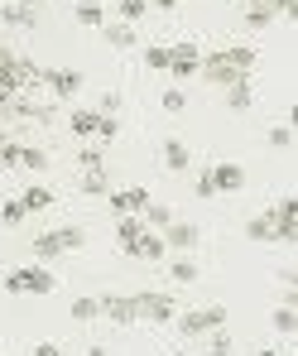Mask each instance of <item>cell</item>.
Here are the masks:
<instances>
[{"label": "cell", "instance_id": "obj_1", "mask_svg": "<svg viewBox=\"0 0 298 356\" xmlns=\"http://www.w3.org/2000/svg\"><path fill=\"white\" fill-rule=\"evenodd\" d=\"M0 284H5V294H53V289H58L53 270H44V265H19V270H10Z\"/></svg>", "mask_w": 298, "mask_h": 356}, {"label": "cell", "instance_id": "obj_2", "mask_svg": "<svg viewBox=\"0 0 298 356\" xmlns=\"http://www.w3.org/2000/svg\"><path fill=\"white\" fill-rule=\"evenodd\" d=\"M87 245V232L82 227H53V232H39L34 236V255L39 260H58L67 250H82Z\"/></svg>", "mask_w": 298, "mask_h": 356}, {"label": "cell", "instance_id": "obj_3", "mask_svg": "<svg viewBox=\"0 0 298 356\" xmlns=\"http://www.w3.org/2000/svg\"><path fill=\"white\" fill-rule=\"evenodd\" d=\"M174 323H179L183 337H207V332H222V327H226V308H222V303H207V308H188V313H179Z\"/></svg>", "mask_w": 298, "mask_h": 356}, {"label": "cell", "instance_id": "obj_4", "mask_svg": "<svg viewBox=\"0 0 298 356\" xmlns=\"http://www.w3.org/2000/svg\"><path fill=\"white\" fill-rule=\"evenodd\" d=\"M67 130H72L77 140H101V145H111L120 135L116 116H101V111H72V116H67Z\"/></svg>", "mask_w": 298, "mask_h": 356}, {"label": "cell", "instance_id": "obj_5", "mask_svg": "<svg viewBox=\"0 0 298 356\" xmlns=\"http://www.w3.org/2000/svg\"><path fill=\"white\" fill-rule=\"evenodd\" d=\"M279 15L298 19V0H245V24L250 29H270Z\"/></svg>", "mask_w": 298, "mask_h": 356}, {"label": "cell", "instance_id": "obj_6", "mask_svg": "<svg viewBox=\"0 0 298 356\" xmlns=\"http://www.w3.org/2000/svg\"><path fill=\"white\" fill-rule=\"evenodd\" d=\"M130 298H135V323H174L179 318L174 294H130Z\"/></svg>", "mask_w": 298, "mask_h": 356}, {"label": "cell", "instance_id": "obj_7", "mask_svg": "<svg viewBox=\"0 0 298 356\" xmlns=\"http://www.w3.org/2000/svg\"><path fill=\"white\" fill-rule=\"evenodd\" d=\"M270 217H274V245H294L298 241V197H279L270 207Z\"/></svg>", "mask_w": 298, "mask_h": 356}, {"label": "cell", "instance_id": "obj_8", "mask_svg": "<svg viewBox=\"0 0 298 356\" xmlns=\"http://www.w3.org/2000/svg\"><path fill=\"white\" fill-rule=\"evenodd\" d=\"M197 72L212 82V87H236V82H245V72H236L231 63H226V54L222 49H212V54H202V63H197Z\"/></svg>", "mask_w": 298, "mask_h": 356}, {"label": "cell", "instance_id": "obj_9", "mask_svg": "<svg viewBox=\"0 0 298 356\" xmlns=\"http://www.w3.org/2000/svg\"><path fill=\"white\" fill-rule=\"evenodd\" d=\"M39 82L53 92V102H72V97L82 92V72H77V67H44Z\"/></svg>", "mask_w": 298, "mask_h": 356}, {"label": "cell", "instance_id": "obj_10", "mask_svg": "<svg viewBox=\"0 0 298 356\" xmlns=\"http://www.w3.org/2000/svg\"><path fill=\"white\" fill-rule=\"evenodd\" d=\"M197 63H202V49H197V44H188V39H183V44H169V72H174L179 82H188V77L197 72Z\"/></svg>", "mask_w": 298, "mask_h": 356}, {"label": "cell", "instance_id": "obj_11", "mask_svg": "<svg viewBox=\"0 0 298 356\" xmlns=\"http://www.w3.org/2000/svg\"><path fill=\"white\" fill-rule=\"evenodd\" d=\"M159 236H164V245H169V250L188 255V250H192V245L202 241V232H197V222H183V217H174V222H169V227H164Z\"/></svg>", "mask_w": 298, "mask_h": 356}, {"label": "cell", "instance_id": "obj_12", "mask_svg": "<svg viewBox=\"0 0 298 356\" xmlns=\"http://www.w3.org/2000/svg\"><path fill=\"white\" fill-rule=\"evenodd\" d=\"M97 303H101V318L106 323H116V327H130L135 323V298L130 294H101Z\"/></svg>", "mask_w": 298, "mask_h": 356}, {"label": "cell", "instance_id": "obj_13", "mask_svg": "<svg viewBox=\"0 0 298 356\" xmlns=\"http://www.w3.org/2000/svg\"><path fill=\"white\" fill-rule=\"evenodd\" d=\"M149 207V188H116L111 193V212L116 217H140Z\"/></svg>", "mask_w": 298, "mask_h": 356}, {"label": "cell", "instance_id": "obj_14", "mask_svg": "<svg viewBox=\"0 0 298 356\" xmlns=\"http://www.w3.org/2000/svg\"><path fill=\"white\" fill-rule=\"evenodd\" d=\"M159 154H164V169H169V174H188V169H192V149L183 145L179 135H169V140L159 145Z\"/></svg>", "mask_w": 298, "mask_h": 356}, {"label": "cell", "instance_id": "obj_15", "mask_svg": "<svg viewBox=\"0 0 298 356\" xmlns=\"http://www.w3.org/2000/svg\"><path fill=\"white\" fill-rule=\"evenodd\" d=\"M207 174H212V188L217 193H240L245 188V169L240 164H212Z\"/></svg>", "mask_w": 298, "mask_h": 356}, {"label": "cell", "instance_id": "obj_16", "mask_svg": "<svg viewBox=\"0 0 298 356\" xmlns=\"http://www.w3.org/2000/svg\"><path fill=\"white\" fill-rule=\"evenodd\" d=\"M222 54H226V63H231L236 72H245V77H250V72H255V63H260V49H250V44H226Z\"/></svg>", "mask_w": 298, "mask_h": 356}, {"label": "cell", "instance_id": "obj_17", "mask_svg": "<svg viewBox=\"0 0 298 356\" xmlns=\"http://www.w3.org/2000/svg\"><path fill=\"white\" fill-rule=\"evenodd\" d=\"M72 19L87 24V29H101V24H106V5H101V0H77V5H72Z\"/></svg>", "mask_w": 298, "mask_h": 356}, {"label": "cell", "instance_id": "obj_18", "mask_svg": "<svg viewBox=\"0 0 298 356\" xmlns=\"http://www.w3.org/2000/svg\"><path fill=\"white\" fill-rule=\"evenodd\" d=\"M164 250H169V245H164V236H159V232H144V236L135 241L130 260H164Z\"/></svg>", "mask_w": 298, "mask_h": 356}, {"label": "cell", "instance_id": "obj_19", "mask_svg": "<svg viewBox=\"0 0 298 356\" xmlns=\"http://www.w3.org/2000/svg\"><path fill=\"white\" fill-rule=\"evenodd\" d=\"M19 207H24L29 217H34V212H49V207H53V188H39V183L24 188V193H19Z\"/></svg>", "mask_w": 298, "mask_h": 356}, {"label": "cell", "instance_id": "obj_20", "mask_svg": "<svg viewBox=\"0 0 298 356\" xmlns=\"http://www.w3.org/2000/svg\"><path fill=\"white\" fill-rule=\"evenodd\" d=\"M144 232H149V227H144L140 217H120V222H116V241H120V250L130 255V250H135V241L144 236Z\"/></svg>", "mask_w": 298, "mask_h": 356}, {"label": "cell", "instance_id": "obj_21", "mask_svg": "<svg viewBox=\"0 0 298 356\" xmlns=\"http://www.w3.org/2000/svg\"><path fill=\"white\" fill-rule=\"evenodd\" d=\"M0 15H5V29H34L39 24V15L29 5H0Z\"/></svg>", "mask_w": 298, "mask_h": 356}, {"label": "cell", "instance_id": "obj_22", "mask_svg": "<svg viewBox=\"0 0 298 356\" xmlns=\"http://www.w3.org/2000/svg\"><path fill=\"white\" fill-rule=\"evenodd\" d=\"M77 188H82L87 197H101V193H111V178H106V169H82Z\"/></svg>", "mask_w": 298, "mask_h": 356}, {"label": "cell", "instance_id": "obj_23", "mask_svg": "<svg viewBox=\"0 0 298 356\" xmlns=\"http://www.w3.org/2000/svg\"><path fill=\"white\" fill-rule=\"evenodd\" d=\"M106 44L111 49H135V24H120V19H106Z\"/></svg>", "mask_w": 298, "mask_h": 356}, {"label": "cell", "instance_id": "obj_24", "mask_svg": "<svg viewBox=\"0 0 298 356\" xmlns=\"http://www.w3.org/2000/svg\"><path fill=\"white\" fill-rule=\"evenodd\" d=\"M140 222H144L149 232H164V227L174 222V207H164V202H154V197H149V207L140 212Z\"/></svg>", "mask_w": 298, "mask_h": 356}, {"label": "cell", "instance_id": "obj_25", "mask_svg": "<svg viewBox=\"0 0 298 356\" xmlns=\"http://www.w3.org/2000/svg\"><path fill=\"white\" fill-rule=\"evenodd\" d=\"M226 106H231V111H250V106H255L250 77H245V82H236V87H226Z\"/></svg>", "mask_w": 298, "mask_h": 356}, {"label": "cell", "instance_id": "obj_26", "mask_svg": "<svg viewBox=\"0 0 298 356\" xmlns=\"http://www.w3.org/2000/svg\"><path fill=\"white\" fill-rule=\"evenodd\" d=\"M245 241H274V217H270V212L250 217V222H245Z\"/></svg>", "mask_w": 298, "mask_h": 356}, {"label": "cell", "instance_id": "obj_27", "mask_svg": "<svg viewBox=\"0 0 298 356\" xmlns=\"http://www.w3.org/2000/svg\"><path fill=\"white\" fill-rule=\"evenodd\" d=\"M19 169L44 174V169H49V149H44V145H24V149H19Z\"/></svg>", "mask_w": 298, "mask_h": 356}, {"label": "cell", "instance_id": "obj_28", "mask_svg": "<svg viewBox=\"0 0 298 356\" xmlns=\"http://www.w3.org/2000/svg\"><path fill=\"white\" fill-rule=\"evenodd\" d=\"M144 15H149V0H120V5H116V19H120V24H140Z\"/></svg>", "mask_w": 298, "mask_h": 356}, {"label": "cell", "instance_id": "obj_29", "mask_svg": "<svg viewBox=\"0 0 298 356\" xmlns=\"http://www.w3.org/2000/svg\"><path fill=\"white\" fill-rule=\"evenodd\" d=\"M72 318H77V323H97V318H101V303H97L92 294H87V298H72Z\"/></svg>", "mask_w": 298, "mask_h": 356}, {"label": "cell", "instance_id": "obj_30", "mask_svg": "<svg viewBox=\"0 0 298 356\" xmlns=\"http://www.w3.org/2000/svg\"><path fill=\"white\" fill-rule=\"evenodd\" d=\"M270 323H274V332H284V337H289V332H298V308H284V303H279Z\"/></svg>", "mask_w": 298, "mask_h": 356}, {"label": "cell", "instance_id": "obj_31", "mask_svg": "<svg viewBox=\"0 0 298 356\" xmlns=\"http://www.w3.org/2000/svg\"><path fill=\"white\" fill-rule=\"evenodd\" d=\"M144 67L169 72V44H149V49H144Z\"/></svg>", "mask_w": 298, "mask_h": 356}, {"label": "cell", "instance_id": "obj_32", "mask_svg": "<svg viewBox=\"0 0 298 356\" xmlns=\"http://www.w3.org/2000/svg\"><path fill=\"white\" fill-rule=\"evenodd\" d=\"M169 280H179V284H192V280H197V265H192L188 255H179V260L169 265Z\"/></svg>", "mask_w": 298, "mask_h": 356}, {"label": "cell", "instance_id": "obj_33", "mask_svg": "<svg viewBox=\"0 0 298 356\" xmlns=\"http://www.w3.org/2000/svg\"><path fill=\"white\" fill-rule=\"evenodd\" d=\"M29 212L19 207V197H10V202H0V227H19Z\"/></svg>", "mask_w": 298, "mask_h": 356}, {"label": "cell", "instance_id": "obj_34", "mask_svg": "<svg viewBox=\"0 0 298 356\" xmlns=\"http://www.w3.org/2000/svg\"><path fill=\"white\" fill-rule=\"evenodd\" d=\"M159 106H164V111H169V116H179L183 106H188V92H183V87H169V92H164V97H159Z\"/></svg>", "mask_w": 298, "mask_h": 356}, {"label": "cell", "instance_id": "obj_35", "mask_svg": "<svg viewBox=\"0 0 298 356\" xmlns=\"http://www.w3.org/2000/svg\"><path fill=\"white\" fill-rule=\"evenodd\" d=\"M202 356H231V337H226V327L222 332H207V352Z\"/></svg>", "mask_w": 298, "mask_h": 356}, {"label": "cell", "instance_id": "obj_36", "mask_svg": "<svg viewBox=\"0 0 298 356\" xmlns=\"http://www.w3.org/2000/svg\"><path fill=\"white\" fill-rule=\"evenodd\" d=\"M77 164H82V169H106V149H101V145H87V149L77 154Z\"/></svg>", "mask_w": 298, "mask_h": 356}, {"label": "cell", "instance_id": "obj_37", "mask_svg": "<svg viewBox=\"0 0 298 356\" xmlns=\"http://www.w3.org/2000/svg\"><path fill=\"white\" fill-rule=\"evenodd\" d=\"M19 140H0V169H19Z\"/></svg>", "mask_w": 298, "mask_h": 356}, {"label": "cell", "instance_id": "obj_38", "mask_svg": "<svg viewBox=\"0 0 298 356\" xmlns=\"http://www.w3.org/2000/svg\"><path fill=\"white\" fill-rule=\"evenodd\" d=\"M289 145H294V130L289 125H274L270 130V149H289Z\"/></svg>", "mask_w": 298, "mask_h": 356}, {"label": "cell", "instance_id": "obj_39", "mask_svg": "<svg viewBox=\"0 0 298 356\" xmlns=\"http://www.w3.org/2000/svg\"><path fill=\"white\" fill-rule=\"evenodd\" d=\"M192 188H197V197H217V188H212V174H207V169L197 174V183H192Z\"/></svg>", "mask_w": 298, "mask_h": 356}, {"label": "cell", "instance_id": "obj_40", "mask_svg": "<svg viewBox=\"0 0 298 356\" xmlns=\"http://www.w3.org/2000/svg\"><path fill=\"white\" fill-rule=\"evenodd\" d=\"M97 111H101V116H116V111H120V92H106V97H101V106H97Z\"/></svg>", "mask_w": 298, "mask_h": 356}, {"label": "cell", "instance_id": "obj_41", "mask_svg": "<svg viewBox=\"0 0 298 356\" xmlns=\"http://www.w3.org/2000/svg\"><path fill=\"white\" fill-rule=\"evenodd\" d=\"M29 356H63V347H58V342H39Z\"/></svg>", "mask_w": 298, "mask_h": 356}, {"label": "cell", "instance_id": "obj_42", "mask_svg": "<svg viewBox=\"0 0 298 356\" xmlns=\"http://www.w3.org/2000/svg\"><path fill=\"white\" fill-rule=\"evenodd\" d=\"M255 356H289V352H279V347H265V352H255Z\"/></svg>", "mask_w": 298, "mask_h": 356}, {"label": "cell", "instance_id": "obj_43", "mask_svg": "<svg viewBox=\"0 0 298 356\" xmlns=\"http://www.w3.org/2000/svg\"><path fill=\"white\" fill-rule=\"evenodd\" d=\"M5 5H29V10H34V5H39V0H5Z\"/></svg>", "mask_w": 298, "mask_h": 356}, {"label": "cell", "instance_id": "obj_44", "mask_svg": "<svg viewBox=\"0 0 298 356\" xmlns=\"http://www.w3.org/2000/svg\"><path fill=\"white\" fill-rule=\"evenodd\" d=\"M87 356H106V347H87Z\"/></svg>", "mask_w": 298, "mask_h": 356}, {"label": "cell", "instance_id": "obj_45", "mask_svg": "<svg viewBox=\"0 0 298 356\" xmlns=\"http://www.w3.org/2000/svg\"><path fill=\"white\" fill-rule=\"evenodd\" d=\"M0 29H5V15H0Z\"/></svg>", "mask_w": 298, "mask_h": 356}, {"label": "cell", "instance_id": "obj_46", "mask_svg": "<svg viewBox=\"0 0 298 356\" xmlns=\"http://www.w3.org/2000/svg\"><path fill=\"white\" fill-rule=\"evenodd\" d=\"M174 356H188V352H174Z\"/></svg>", "mask_w": 298, "mask_h": 356}]
</instances>
